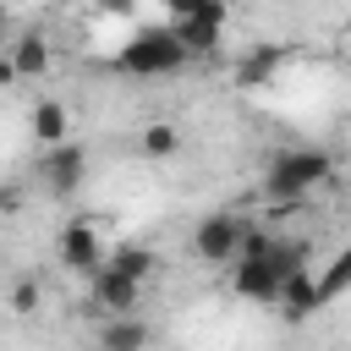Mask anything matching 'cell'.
Here are the masks:
<instances>
[{"instance_id":"cell-14","label":"cell","mask_w":351,"mask_h":351,"mask_svg":"<svg viewBox=\"0 0 351 351\" xmlns=\"http://www.w3.org/2000/svg\"><path fill=\"white\" fill-rule=\"evenodd\" d=\"M137 148H143L148 159H176V154H181V132H176L170 121H148V126L137 132Z\"/></svg>"},{"instance_id":"cell-9","label":"cell","mask_w":351,"mask_h":351,"mask_svg":"<svg viewBox=\"0 0 351 351\" xmlns=\"http://www.w3.org/2000/svg\"><path fill=\"white\" fill-rule=\"evenodd\" d=\"M5 55H11V66H16V82H38V77L49 71V60H55V55H49V38L33 33V27H27Z\"/></svg>"},{"instance_id":"cell-17","label":"cell","mask_w":351,"mask_h":351,"mask_svg":"<svg viewBox=\"0 0 351 351\" xmlns=\"http://www.w3.org/2000/svg\"><path fill=\"white\" fill-rule=\"evenodd\" d=\"M165 5H170V16L181 22V16H203V11H219L225 0H165Z\"/></svg>"},{"instance_id":"cell-6","label":"cell","mask_w":351,"mask_h":351,"mask_svg":"<svg viewBox=\"0 0 351 351\" xmlns=\"http://www.w3.org/2000/svg\"><path fill=\"white\" fill-rule=\"evenodd\" d=\"M60 263L71 269V274H93V269H104V241H99V230H93V219H71L66 230H60Z\"/></svg>"},{"instance_id":"cell-18","label":"cell","mask_w":351,"mask_h":351,"mask_svg":"<svg viewBox=\"0 0 351 351\" xmlns=\"http://www.w3.org/2000/svg\"><path fill=\"white\" fill-rule=\"evenodd\" d=\"M99 5H104L110 16H132V5H137V0H99Z\"/></svg>"},{"instance_id":"cell-12","label":"cell","mask_w":351,"mask_h":351,"mask_svg":"<svg viewBox=\"0 0 351 351\" xmlns=\"http://www.w3.org/2000/svg\"><path fill=\"white\" fill-rule=\"evenodd\" d=\"M104 269H115V274H126V280H148L154 269H159V252L154 247H137V241H126V247H115L110 258H104Z\"/></svg>"},{"instance_id":"cell-16","label":"cell","mask_w":351,"mask_h":351,"mask_svg":"<svg viewBox=\"0 0 351 351\" xmlns=\"http://www.w3.org/2000/svg\"><path fill=\"white\" fill-rule=\"evenodd\" d=\"M346 263H351V258H346V252H340V258H335V263H329V274H324V280H318V296H324V302H335V296H340V285H346Z\"/></svg>"},{"instance_id":"cell-1","label":"cell","mask_w":351,"mask_h":351,"mask_svg":"<svg viewBox=\"0 0 351 351\" xmlns=\"http://www.w3.org/2000/svg\"><path fill=\"white\" fill-rule=\"evenodd\" d=\"M329 176H335V159H329L324 148H285V154L269 159L263 192H269V197H307V192L324 186Z\"/></svg>"},{"instance_id":"cell-20","label":"cell","mask_w":351,"mask_h":351,"mask_svg":"<svg viewBox=\"0 0 351 351\" xmlns=\"http://www.w3.org/2000/svg\"><path fill=\"white\" fill-rule=\"evenodd\" d=\"M0 27H5V0H0Z\"/></svg>"},{"instance_id":"cell-7","label":"cell","mask_w":351,"mask_h":351,"mask_svg":"<svg viewBox=\"0 0 351 351\" xmlns=\"http://www.w3.org/2000/svg\"><path fill=\"white\" fill-rule=\"evenodd\" d=\"M170 33H176V44L186 49V60H192V55H214L219 38H225V5H219V11H203V16L170 22Z\"/></svg>"},{"instance_id":"cell-3","label":"cell","mask_w":351,"mask_h":351,"mask_svg":"<svg viewBox=\"0 0 351 351\" xmlns=\"http://www.w3.org/2000/svg\"><path fill=\"white\" fill-rule=\"evenodd\" d=\"M241 225L247 219H236V214H203L197 219V230H192V252L203 258V263H236V247H241Z\"/></svg>"},{"instance_id":"cell-4","label":"cell","mask_w":351,"mask_h":351,"mask_svg":"<svg viewBox=\"0 0 351 351\" xmlns=\"http://www.w3.org/2000/svg\"><path fill=\"white\" fill-rule=\"evenodd\" d=\"M88 302H93V313H104V318H126V313L143 307V285L126 280V274H115V269H93V274H88Z\"/></svg>"},{"instance_id":"cell-5","label":"cell","mask_w":351,"mask_h":351,"mask_svg":"<svg viewBox=\"0 0 351 351\" xmlns=\"http://www.w3.org/2000/svg\"><path fill=\"white\" fill-rule=\"evenodd\" d=\"M38 176L49 181L55 197H71V192L82 186V176H88V148H77V143H55V148H44Z\"/></svg>"},{"instance_id":"cell-8","label":"cell","mask_w":351,"mask_h":351,"mask_svg":"<svg viewBox=\"0 0 351 351\" xmlns=\"http://www.w3.org/2000/svg\"><path fill=\"white\" fill-rule=\"evenodd\" d=\"M274 307L285 313V324H307V318L324 307V296H318V280H313L307 269L285 274V280H280V296H274Z\"/></svg>"},{"instance_id":"cell-10","label":"cell","mask_w":351,"mask_h":351,"mask_svg":"<svg viewBox=\"0 0 351 351\" xmlns=\"http://www.w3.org/2000/svg\"><path fill=\"white\" fill-rule=\"evenodd\" d=\"M148 340H154V329H148L137 313L104 318V329H99V351H148Z\"/></svg>"},{"instance_id":"cell-13","label":"cell","mask_w":351,"mask_h":351,"mask_svg":"<svg viewBox=\"0 0 351 351\" xmlns=\"http://www.w3.org/2000/svg\"><path fill=\"white\" fill-rule=\"evenodd\" d=\"M274 71H280V44H258V49H247V60L236 66V88H263Z\"/></svg>"},{"instance_id":"cell-11","label":"cell","mask_w":351,"mask_h":351,"mask_svg":"<svg viewBox=\"0 0 351 351\" xmlns=\"http://www.w3.org/2000/svg\"><path fill=\"white\" fill-rule=\"evenodd\" d=\"M66 132H71L66 104H60V99H38V104H33V137H38L44 148H55V143H66Z\"/></svg>"},{"instance_id":"cell-15","label":"cell","mask_w":351,"mask_h":351,"mask_svg":"<svg viewBox=\"0 0 351 351\" xmlns=\"http://www.w3.org/2000/svg\"><path fill=\"white\" fill-rule=\"evenodd\" d=\"M38 302H44V291H38V280H16V285H11V313H16V318H27V313H38Z\"/></svg>"},{"instance_id":"cell-2","label":"cell","mask_w":351,"mask_h":351,"mask_svg":"<svg viewBox=\"0 0 351 351\" xmlns=\"http://www.w3.org/2000/svg\"><path fill=\"white\" fill-rule=\"evenodd\" d=\"M115 66H121L126 77H170V71L186 66V49L176 44L170 27H143V33H132V44L115 55Z\"/></svg>"},{"instance_id":"cell-19","label":"cell","mask_w":351,"mask_h":351,"mask_svg":"<svg viewBox=\"0 0 351 351\" xmlns=\"http://www.w3.org/2000/svg\"><path fill=\"white\" fill-rule=\"evenodd\" d=\"M16 82V66H11V55H0V88H11Z\"/></svg>"}]
</instances>
